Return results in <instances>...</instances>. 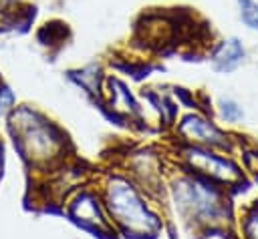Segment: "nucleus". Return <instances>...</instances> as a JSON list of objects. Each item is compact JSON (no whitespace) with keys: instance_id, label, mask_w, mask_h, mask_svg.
Wrapping results in <instances>:
<instances>
[{"instance_id":"nucleus-1","label":"nucleus","mask_w":258,"mask_h":239,"mask_svg":"<svg viewBox=\"0 0 258 239\" xmlns=\"http://www.w3.org/2000/svg\"><path fill=\"white\" fill-rule=\"evenodd\" d=\"M107 203L113 213V217L129 231L133 233H151L159 227V221L145 203L139 199V195L131 189L129 183L115 179L107 187Z\"/></svg>"},{"instance_id":"nucleus-2","label":"nucleus","mask_w":258,"mask_h":239,"mask_svg":"<svg viewBox=\"0 0 258 239\" xmlns=\"http://www.w3.org/2000/svg\"><path fill=\"white\" fill-rule=\"evenodd\" d=\"M175 201L181 211L198 221H218L224 213L220 193L212 185L198 179H181L175 185Z\"/></svg>"},{"instance_id":"nucleus-3","label":"nucleus","mask_w":258,"mask_h":239,"mask_svg":"<svg viewBox=\"0 0 258 239\" xmlns=\"http://www.w3.org/2000/svg\"><path fill=\"white\" fill-rule=\"evenodd\" d=\"M26 116H28V121H22L20 123V131H22V141L28 147V153L32 157H36V159L50 157V153L58 145L52 129L44 121H38L28 110H26Z\"/></svg>"},{"instance_id":"nucleus-4","label":"nucleus","mask_w":258,"mask_h":239,"mask_svg":"<svg viewBox=\"0 0 258 239\" xmlns=\"http://www.w3.org/2000/svg\"><path fill=\"white\" fill-rule=\"evenodd\" d=\"M185 157H187V161L191 163L194 169H200L202 173H206L214 179L228 181V183L240 179V169L230 159L218 157V155L208 153L204 149H187Z\"/></svg>"},{"instance_id":"nucleus-5","label":"nucleus","mask_w":258,"mask_h":239,"mask_svg":"<svg viewBox=\"0 0 258 239\" xmlns=\"http://www.w3.org/2000/svg\"><path fill=\"white\" fill-rule=\"evenodd\" d=\"M179 133L191 141H200L214 147H228V139L212 123H208L198 114H187L179 125Z\"/></svg>"},{"instance_id":"nucleus-6","label":"nucleus","mask_w":258,"mask_h":239,"mask_svg":"<svg viewBox=\"0 0 258 239\" xmlns=\"http://www.w3.org/2000/svg\"><path fill=\"white\" fill-rule=\"evenodd\" d=\"M244 54H246V50H244L242 42H240L238 38H230V40H224V42L216 48L212 60H214L216 70H220V72H230V70L238 68V64L244 60Z\"/></svg>"},{"instance_id":"nucleus-7","label":"nucleus","mask_w":258,"mask_h":239,"mask_svg":"<svg viewBox=\"0 0 258 239\" xmlns=\"http://www.w3.org/2000/svg\"><path fill=\"white\" fill-rule=\"evenodd\" d=\"M238 6H240L242 22L248 28L258 30V2H254V0H238Z\"/></svg>"},{"instance_id":"nucleus-8","label":"nucleus","mask_w":258,"mask_h":239,"mask_svg":"<svg viewBox=\"0 0 258 239\" xmlns=\"http://www.w3.org/2000/svg\"><path fill=\"white\" fill-rule=\"evenodd\" d=\"M244 233L248 239H258V203L250 209L244 221Z\"/></svg>"},{"instance_id":"nucleus-9","label":"nucleus","mask_w":258,"mask_h":239,"mask_svg":"<svg viewBox=\"0 0 258 239\" xmlns=\"http://www.w3.org/2000/svg\"><path fill=\"white\" fill-rule=\"evenodd\" d=\"M220 106H222V116H224L226 121H230V123H238V121L244 116L242 108H240L238 102H234V100H222Z\"/></svg>"},{"instance_id":"nucleus-10","label":"nucleus","mask_w":258,"mask_h":239,"mask_svg":"<svg viewBox=\"0 0 258 239\" xmlns=\"http://www.w3.org/2000/svg\"><path fill=\"white\" fill-rule=\"evenodd\" d=\"M12 102H14V94H12V90H8L6 86H2V88H0V116L12 106Z\"/></svg>"}]
</instances>
